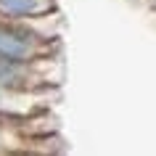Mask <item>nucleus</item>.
I'll return each instance as SVG.
<instances>
[{
	"label": "nucleus",
	"instance_id": "obj_1",
	"mask_svg": "<svg viewBox=\"0 0 156 156\" xmlns=\"http://www.w3.org/2000/svg\"><path fill=\"white\" fill-rule=\"evenodd\" d=\"M58 53H61V40L42 34L32 21L0 16V56L16 61H42Z\"/></svg>",
	"mask_w": 156,
	"mask_h": 156
},
{
	"label": "nucleus",
	"instance_id": "obj_2",
	"mask_svg": "<svg viewBox=\"0 0 156 156\" xmlns=\"http://www.w3.org/2000/svg\"><path fill=\"white\" fill-rule=\"evenodd\" d=\"M0 85L8 90L48 93L61 85V53L42 61H16L0 56Z\"/></svg>",
	"mask_w": 156,
	"mask_h": 156
},
{
	"label": "nucleus",
	"instance_id": "obj_3",
	"mask_svg": "<svg viewBox=\"0 0 156 156\" xmlns=\"http://www.w3.org/2000/svg\"><path fill=\"white\" fill-rule=\"evenodd\" d=\"M53 95H56V90L29 93V90H8V87L0 85V116L3 119H16V122L29 119V116L50 108Z\"/></svg>",
	"mask_w": 156,
	"mask_h": 156
},
{
	"label": "nucleus",
	"instance_id": "obj_4",
	"mask_svg": "<svg viewBox=\"0 0 156 156\" xmlns=\"http://www.w3.org/2000/svg\"><path fill=\"white\" fill-rule=\"evenodd\" d=\"M53 11H58V0H0V16L16 21H32Z\"/></svg>",
	"mask_w": 156,
	"mask_h": 156
},
{
	"label": "nucleus",
	"instance_id": "obj_5",
	"mask_svg": "<svg viewBox=\"0 0 156 156\" xmlns=\"http://www.w3.org/2000/svg\"><path fill=\"white\" fill-rule=\"evenodd\" d=\"M27 143H34L29 135L24 132V119H3L0 116V156L3 154H16Z\"/></svg>",
	"mask_w": 156,
	"mask_h": 156
},
{
	"label": "nucleus",
	"instance_id": "obj_6",
	"mask_svg": "<svg viewBox=\"0 0 156 156\" xmlns=\"http://www.w3.org/2000/svg\"><path fill=\"white\" fill-rule=\"evenodd\" d=\"M151 8H154V11H156V0H151Z\"/></svg>",
	"mask_w": 156,
	"mask_h": 156
}]
</instances>
